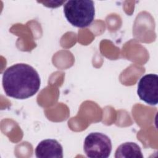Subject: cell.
Instances as JSON below:
<instances>
[{
    "label": "cell",
    "instance_id": "cell-6",
    "mask_svg": "<svg viewBox=\"0 0 158 158\" xmlns=\"http://www.w3.org/2000/svg\"><path fill=\"white\" fill-rule=\"evenodd\" d=\"M115 158H143L140 147L133 142H127L120 144L117 149L115 154Z\"/></svg>",
    "mask_w": 158,
    "mask_h": 158
},
{
    "label": "cell",
    "instance_id": "cell-3",
    "mask_svg": "<svg viewBox=\"0 0 158 158\" xmlns=\"http://www.w3.org/2000/svg\"><path fill=\"white\" fill-rule=\"evenodd\" d=\"M83 149L88 157L107 158L112 151V143L110 138L102 133H91L85 139Z\"/></svg>",
    "mask_w": 158,
    "mask_h": 158
},
{
    "label": "cell",
    "instance_id": "cell-5",
    "mask_svg": "<svg viewBox=\"0 0 158 158\" xmlns=\"http://www.w3.org/2000/svg\"><path fill=\"white\" fill-rule=\"evenodd\" d=\"M35 155L38 158H62L63 149L56 139H47L41 141L35 148Z\"/></svg>",
    "mask_w": 158,
    "mask_h": 158
},
{
    "label": "cell",
    "instance_id": "cell-2",
    "mask_svg": "<svg viewBox=\"0 0 158 158\" xmlns=\"http://www.w3.org/2000/svg\"><path fill=\"white\" fill-rule=\"evenodd\" d=\"M64 13L67 21L78 28L88 27L94 20V2L90 0H70L64 5Z\"/></svg>",
    "mask_w": 158,
    "mask_h": 158
},
{
    "label": "cell",
    "instance_id": "cell-1",
    "mask_svg": "<svg viewBox=\"0 0 158 158\" xmlns=\"http://www.w3.org/2000/svg\"><path fill=\"white\" fill-rule=\"evenodd\" d=\"M2 86L7 96L24 99L35 95L40 87V78L31 66L16 64L9 67L2 75Z\"/></svg>",
    "mask_w": 158,
    "mask_h": 158
},
{
    "label": "cell",
    "instance_id": "cell-4",
    "mask_svg": "<svg viewBox=\"0 0 158 158\" xmlns=\"http://www.w3.org/2000/svg\"><path fill=\"white\" fill-rule=\"evenodd\" d=\"M137 94L146 103L156 105L158 102V76L153 73L143 76L138 83Z\"/></svg>",
    "mask_w": 158,
    "mask_h": 158
}]
</instances>
